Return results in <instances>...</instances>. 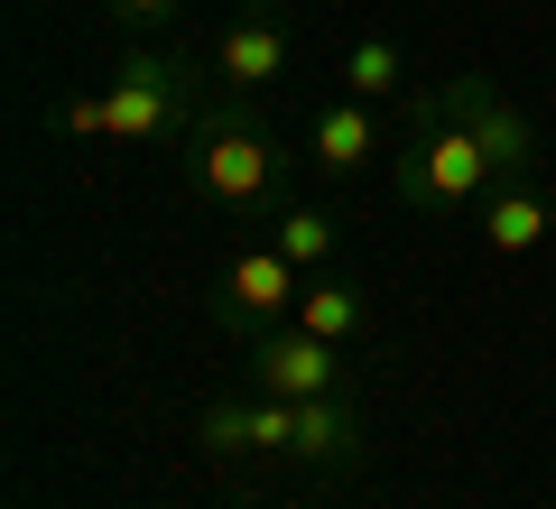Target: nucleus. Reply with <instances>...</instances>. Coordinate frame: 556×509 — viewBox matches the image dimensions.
<instances>
[{
    "mask_svg": "<svg viewBox=\"0 0 556 509\" xmlns=\"http://www.w3.org/2000/svg\"><path fill=\"white\" fill-rule=\"evenodd\" d=\"M288 56H298V38H288V20H278V0H232L214 28V75L223 93L260 102L278 75H288Z\"/></svg>",
    "mask_w": 556,
    "mask_h": 509,
    "instance_id": "obj_6",
    "label": "nucleus"
},
{
    "mask_svg": "<svg viewBox=\"0 0 556 509\" xmlns=\"http://www.w3.org/2000/svg\"><path fill=\"white\" fill-rule=\"evenodd\" d=\"M298 167L306 157L288 149V130H278L260 102H241V93L204 102V120L177 139L186 195H204L214 214H232V222H278L288 204H298Z\"/></svg>",
    "mask_w": 556,
    "mask_h": 509,
    "instance_id": "obj_1",
    "label": "nucleus"
},
{
    "mask_svg": "<svg viewBox=\"0 0 556 509\" xmlns=\"http://www.w3.org/2000/svg\"><path fill=\"white\" fill-rule=\"evenodd\" d=\"M343 93H362V102H408L417 93V65L399 47V28H362L343 47Z\"/></svg>",
    "mask_w": 556,
    "mask_h": 509,
    "instance_id": "obj_11",
    "label": "nucleus"
},
{
    "mask_svg": "<svg viewBox=\"0 0 556 509\" xmlns=\"http://www.w3.org/2000/svg\"><path fill=\"white\" fill-rule=\"evenodd\" d=\"M102 10H112L121 28H167L177 20V0H102Z\"/></svg>",
    "mask_w": 556,
    "mask_h": 509,
    "instance_id": "obj_16",
    "label": "nucleus"
},
{
    "mask_svg": "<svg viewBox=\"0 0 556 509\" xmlns=\"http://www.w3.org/2000/svg\"><path fill=\"white\" fill-rule=\"evenodd\" d=\"M390 149H399L390 120L362 93H325L316 112H306V167H316V177H371Z\"/></svg>",
    "mask_w": 556,
    "mask_h": 509,
    "instance_id": "obj_8",
    "label": "nucleus"
},
{
    "mask_svg": "<svg viewBox=\"0 0 556 509\" xmlns=\"http://www.w3.org/2000/svg\"><path fill=\"white\" fill-rule=\"evenodd\" d=\"M102 102H112V139L121 149H177L204 120V65L186 47H130V56L102 75Z\"/></svg>",
    "mask_w": 556,
    "mask_h": 509,
    "instance_id": "obj_3",
    "label": "nucleus"
},
{
    "mask_svg": "<svg viewBox=\"0 0 556 509\" xmlns=\"http://www.w3.org/2000/svg\"><path fill=\"white\" fill-rule=\"evenodd\" d=\"M298 296H306V269L278 251V241H251V251H232V259H223V278H214V325L251 343V333L288 325Z\"/></svg>",
    "mask_w": 556,
    "mask_h": 509,
    "instance_id": "obj_4",
    "label": "nucleus"
},
{
    "mask_svg": "<svg viewBox=\"0 0 556 509\" xmlns=\"http://www.w3.org/2000/svg\"><path fill=\"white\" fill-rule=\"evenodd\" d=\"M390 186L417 214H482V195L501 186V167L482 157V139L445 112V84H417L399 102V149H390Z\"/></svg>",
    "mask_w": 556,
    "mask_h": 509,
    "instance_id": "obj_2",
    "label": "nucleus"
},
{
    "mask_svg": "<svg viewBox=\"0 0 556 509\" xmlns=\"http://www.w3.org/2000/svg\"><path fill=\"white\" fill-rule=\"evenodd\" d=\"M65 130H75V139H112V102H102V93H75V102H65Z\"/></svg>",
    "mask_w": 556,
    "mask_h": 509,
    "instance_id": "obj_15",
    "label": "nucleus"
},
{
    "mask_svg": "<svg viewBox=\"0 0 556 509\" xmlns=\"http://www.w3.org/2000/svg\"><path fill=\"white\" fill-rule=\"evenodd\" d=\"M362 445H371V427H362L353 390H334V398H298V445H288V463H306V472H353Z\"/></svg>",
    "mask_w": 556,
    "mask_h": 509,
    "instance_id": "obj_10",
    "label": "nucleus"
},
{
    "mask_svg": "<svg viewBox=\"0 0 556 509\" xmlns=\"http://www.w3.org/2000/svg\"><path fill=\"white\" fill-rule=\"evenodd\" d=\"M298 325L306 333H325V343H362V333H371V296L353 288V278H306V296H298Z\"/></svg>",
    "mask_w": 556,
    "mask_h": 509,
    "instance_id": "obj_12",
    "label": "nucleus"
},
{
    "mask_svg": "<svg viewBox=\"0 0 556 509\" xmlns=\"http://www.w3.org/2000/svg\"><path fill=\"white\" fill-rule=\"evenodd\" d=\"M445 112L482 139V157L501 167V186H510V177H538V120L519 112L492 75H445Z\"/></svg>",
    "mask_w": 556,
    "mask_h": 509,
    "instance_id": "obj_7",
    "label": "nucleus"
},
{
    "mask_svg": "<svg viewBox=\"0 0 556 509\" xmlns=\"http://www.w3.org/2000/svg\"><path fill=\"white\" fill-rule=\"evenodd\" d=\"M195 435H204V454H223V463H241V454H251V435H241V398H204Z\"/></svg>",
    "mask_w": 556,
    "mask_h": 509,
    "instance_id": "obj_14",
    "label": "nucleus"
},
{
    "mask_svg": "<svg viewBox=\"0 0 556 509\" xmlns=\"http://www.w3.org/2000/svg\"><path fill=\"white\" fill-rule=\"evenodd\" d=\"M473 232H482V251H492V259H529V251H547V232H556V195L538 177H510V186L482 195Z\"/></svg>",
    "mask_w": 556,
    "mask_h": 509,
    "instance_id": "obj_9",
    "label": "nucleus"
},
{
    "mask_svg": "<svg viewBox=\"0 0 556 509\" xmlns=\"http://www.w3.org/2000/svg\"><path fill=\"white\" fill-rule=\"evenodd\" d=\"M241 361H251V390H269V398H334V390H353L343 343L306 333L298 315H288V325H269V333H251V343H241Z\"/></svg>",
    "mask_w": 556,
    "mask_h": 509,
    "instance_id": "obj_5",
    "label": "nucleus"
},
{
    "mask_svg": "<svg viewBox=\"0 0 556 509\" xmlns=\"http://www.w3.org/2000/svg\"><path fill=\"white\" fill-rule=\"evenodd\" d=\"M269 241H278V251H288V259H298L306 278H325V269H334V251H343L334 214H325V204H306V195L288 204V214H278V232H269Z\"/></svg>",
    "mask_w": 556,
    "mask_h": 509,
    "instance_id": "obj_13",
    "label": "nucleus"
}]
</instances>
